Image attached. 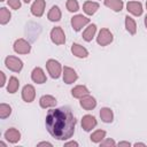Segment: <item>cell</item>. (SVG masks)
<instances>
[{
	"label": "cell",
	"instance_id": "1",
	"mask_svg": "<svg viewBox=\"0 0 147 147\" xmlns=\"http://www.w3.org/2000/svg\"><path fill=\"white\" fill-rule=\"evenodd\" d=\"M49 134L57 140H67L72 137L76 126V118L70 108L61 107L48 110L45 119Z\"/></svg>",
	"mask_w": 147,
	"mask_h": 147
},
{
	"label": "cell",
	"instance_id": "2",
	"mask_svg": "<svg viewBox=\"0 0 147 147\" xmlns=\"http://www.w3.org/2000/svg\"><path fill=\"white\" fill-rule=\"evenodd\" d=\"M46 68H47V71L48 74L51 75L52 78H59L61 76V72H62V67L60 64V62H57L56 60H48L46 62Z\"/></svg>",
	"mask_w": 147,
	"mask_h": 147
},
{
	"label": "cell",
	"instance_id": "3",
	"mask_svg": "<svg viewBox=\"0 0 147 147\" xmlns=\"http://www.w3.org/2000/svg\"><path fill=\"white\" fill-rule=\"evenodd\" d=\"M5 64L9 70L14 72H20L23 68V62L16 56H7L5 60Z\"/></svg>",
	"mask_w": 147,
	"mask_h": 147
},
{
	"label": "cell",
	"instance_id": "4",
	"mask_svg": "<svg viewBox=\"0 0 147 147\" xmlns=\"http://www.w3.org/2000/svg\"><path fill=\"white\" fill-rule=\"evenodd\" d=\"M113 38H114L113 33L108 29L105 28V29H101L99 31V34L96 37V41L100 46H107L113 41Z\"/></svg>",
	"mask_w": 147,
	"mask_h": 147
},
{
	"label": "cell",
	"instance_id": "5",
	"mask_svg": "<svg viewBox=\"0 0 147 147\" xmlns=\"http://www.w3.org/2000/svg\"><path fill=\"white\" fill-rule=\"evenodd\" d=\"M51 39L55 45H63L65 42V36L60 26H55L51 31Z\"/></svg>",
	"mask_w": 147,
	"mask_h": 147
},
{
	"label": "cell",
	"instance_id": "6",
	"mask_svg": "<svg viewBox=\"0 0 147 147\" xmlns=\"http://www.w3.org/2000/svg\"><path fill=\"white\" fill-rule=\"evenodd\" d=\"M14 51L17 54H28L31 51V46L25 39L21 38V39H17L14 42Z\"/></svg>",
	"mask_w": 147,
	"mask_h": 147
},
{
	"label": "cell",
	"instance_id": "7",
	"mask_svg": "<svg viewBox=\"0 0 147 147\" xmlns=\"http://www.w3.org/2000/svg\"><path fill=\"white\" fill-rule=\"evenodd\" d=\"M88 23H90V18H87L86 16H83V15H76L71 18V25L75 31L82 30V28H84Z\"/></svg>",
	"mask_w": 147,
	"mask_h": 147
},
{
	"label": "cell",
	"instance_id": "8",
	"mask_svg": "<svg viewBox=\"0 0 147 147\" xmlns=\"http://www.w3.org/2000/svg\"><path fill=\"white\" fill-rule=\"evenodd\" d=\"M45 6H46L45 0H34V2L31 6L32 15L36 17H41L44 11H45Z\"/></svg>",
	"mask_w": 147,
	"mask_h": 147
},
{
	"label": "cell",
	"instance_id": "9",
	"mask_svg": "<svg viewBox=\"0 0 147 147\" xmlns=\"http://www.w3.org/2000/svg\"><path fill=\"white\" fill-rule=\"evenodd\" d=\"M78 76H77V72L70 68V67H64L63 68V82L65 84H72L77 80Z\"/></svg>",
	"mask_w": 147,
	"mask_h": 147
},
{
	"label": "cell",
	"instance_id": "10",
	"mask_svg": "<svg viewBox=\"0 0 147 147\" xmlns=\"http://www.w3.org/2000/svg\"><path fill=\"white\" fill-rule=\"evenodd\" d=\"M36 98V90L32 85L28 84L23 87L22 90V99L25 101V102H32Z\"/></svg>",
	"mask_w": 147,
	"mask_h": 147
},
{
	"label": "cell",
	"instance_id": "11",
	"mask_svg": "<svg viewBox=\"0 0 147 147\" xmlns=\"http://www.w3.org/2000/svg\"><path fill=\"white\" fill-rule=\"evenodd\" d=\"M95 126H96V119H95L94 116H92V115H85V116H83V118H82V127L86 132L91 131Z\"/></svg>",
	"mask_w": 147,
	"mask_h": 147
},
{
	"label": "cell",
	"instance_id": "12",
	"mask_svg": "<svg viewBox=\"0 0 147 147\" xmlns=\"http://www.w3.org/2000/svg\"><path fill=\"white\" fill-rule=\"evenodd\" d=\"M31 78H32V80L34 82V83H37V84H44L45 82H46V75H45V72H44V70L41 69V68H39V67H37V68H34L33 70H32V74H31Z\"/></svg>",
	"mask_w": 147,
	"mask_h": 147
},
{
	"label": "cell",
	"instance_id": "13",
	"mask_svg": "<svg viewBox=\"0 0 147 147\" xmlns=\"http://www.w3.org/2000/svg\"><path fill=\"white\" fill-rule=\"evenodd\" d=\"M5 138L7 139V141H9L11 144H16L21 139V133L17 129L10 127L5 132Z\"/></svg>",
	"mask_w": 147,
	"mask_h": 147
},
{
	"label": "cell",
	"instance_id": "14",
	"mask_svg": "<svg viewBox=\"0 0 147 147\" xmlns=\"http://www.w3.org/2000/svg\"><path fill=\"white\" fill-rule=\"evenodd\" d=\"M126 8H127V11L134 16H140L142 14V6L138 1H129L126 5Z\"/></svg>",
	"mask_w": 147,
	"mask_h": 147
},
{
	"label": "cell",
	"instance_id": "15",
	"mask_svg": "<svg viewBox=\"0 0 147 147\" xmlns=\"http://www.w3.org/2000/svg\"><path fill=\"white\" fill-rule=\"evenodd\" d=\"M80 106L84 109H86V110H91V109H94L95 108L96 101H95V99L93 96H91L90 94H87V95H85V96H83L80 99Z\"/></svg>",
	"mask_w": 147,
	"mask_h": 147
},
{
	"label": "cell",
	"instance_id": "16",
	"mask_svg": "<svg viewBox=\"0 0 147 147\" xmlns=\"http://www.w3.org/2000/svg\"><path fill=\"white\" fill-rule=\"evenodd\" d=\"M71 53L75 56L79 57V59H85L88 55L87 49L85 47H83L82 45H79V44H72V46H71Z\"/></svg>",
	"mask_w": 147,
	"mask_h": 147
},
{
	"label": "cell",
	"instance_id": "17",
	"mask_svg": "<svg viewBox=\"0 0 147 147\" xmlns=\"http://www.w3.org/2000/svg\"><path fill=\"white\" fill-rule=\"evenodd\" d=\"M39 105H40L41 108L54 107V106L56 105V99H55L53 95L46 94V95H42V96L39 99Z\"/></svg>",
	"mask_w": 147,
	"mask_h": 147
},
{
	"label": "cell",
	"instance_id": "18",
	"mask_svg": "<svg viewBox=\"0 0 147 147\" xmlns=\"http://www.w3.org/2000/svg\"><path fill=\"white\" fill-rule=\"evenodd\" d=\"M71 94H72V96L76 98V99H82L83 96H85V95L88 94V90H87V87L84 86V85H77V86H75V87L71 90Z\"/></svg>",
	"mask_w": 147,
	"mask_h": 147
},
{
	"label": "cell",
	"instance_id": "19",
	"mask_svg": "<svg viewBox=\"0 0 147 147\" xmlns=\"http://www.w3.org/2000/svg\"><path fill=\"white\" fill-rule=\"evenodd\" d=\"M100 117H101L102 122H105V123H111L113 119H114L113 110L110 108H107V107L101 108L100 109Z\"/></svg>",
	"mask_w": 147,
	"mask_h": 147
},
{
	"label": "cell",
	"instance_id": "20",
	"mask_svg": "<svg viewBox=\"0 0 147 147\" xmlns=\"http://www.w3.org/2000/svg\"><path fill=\"white\" fill-rule=\"evenodd\" d=\"M95 32H96V25H95V24H90V25L85 29V31L83 32V39H84L85 41H87V42L92 41V39H93Z\"/></svg>",
	"mask_w": 147,
	"mask_h": 147
},
{
	"label": "cell",
	"instance_id": "21",
	"mask_svg": "<svg viewBox=\"0 0 147 147\" xmlns=\"http://www.w3.org/2000/svg\"><path fill=\"white\" fill-rule=\"evenodd\" d=\"M98 9H99V3L94 1H86L83 5V10L87 15H93Z\"/></svg>",
	"mask_w": 147,
	"mask_h": 147
},
{
	"label": "cell",
	"instance_id": "22",
	"mask_svg": "<svg viewBox=\"0 0 147 147\" xmlns=\"http://www.w3.org/2000/svg\"><path fill=\"white\" fill-rule=\"evenodd\" d=\"M105 6L113 9L114 11H121L123 9L122 0H105Z\"/></svg>",
	"mask_w": 147,
	"mask_h": 147
},
{
	"label": "cell",
	"instance_id": "23",
	"mask_svg": "<svg viewBox=\"0 0 147 147\" xmlns=\"http://www.w3.org/2000/svg\"><path fill=\"white\" fill-rule=\"evenodd\" d=\"M61 15H62V14H61L60 8H59L57 6H53V7L51 8V10L48 11L47 17H48V20L52 21V22H57V21L61 20Z\"/></svg>",
	"mask_w": 147,
	"mask_h": 147
},
{
	"label": "cell",
	"instance_id": "24",
	"mask_svg": "<svg viewBox=\"0 0 147 147\" xmlns=\"http://www.w3.org/2000/svg\"><path fill=\"white\" fill-rule=\"evenodd\" d=\"M125 29L129 33L131 34H136L137 32V24H136V21L131 17V16H125Z\"/></svg>",
	"mask_w": 147,
	"mask_h": 147
},
{
	"label": "cell",
	"instance_id": "25",
	"mask_svg": "<svg viewBox=\"0 0 147 147\" xmlns=\"http://www.w3.org/2000/svg\"><path fill=\"white\" fill-rule=\"evenodd\" d=\"M18 87H20V82H18V79L16 78V77H10L9 78V83H8V85H7V91L9 92V93H15L17 90H18Z\"/></svg>",
	"mask_w": 147,
	"mask_h": 147
},
{
	"label": "cell",
	"instance_id": "26",
	"mask_svg": "<svg viewBox=\"0 0 147 147\" xmlns=\"http://www.w3.org/2000/svg\"><path fill=\"white\" fill-rule=\"evenodd\" d=\"M105 137H106V131H103V130H96V131H94L91 134L90 138H91V141L92 142L99 144V142H101L105 139Z\"/></svg>",
	"mask_w": 147,
	"mask_h": 147
},
{
	"label": "cell",
	"instance_id": "27",
	"mask_svg": "<svg viewBox=\"0 0 147 147\" xmlns=\"http://www.w3.org/2000/svg\"><path fill=\"white\" fill-rule=\"evenodd\" d=\"M10 17H11L10 11H9L6 7H1V8H0V23H1L2 25L7 24V23L9 22V20H10Z\"/></svg>",
	"mask_w": 147,
	"mask_h": 147
},
{
	"label": "cell",
	"instance_id": "28",
	"mask_svg": "<svg viewBox=\"0 0 147 147\" xmlns=\"http://www.w3.org/2000/svg\"><path fill=\"white\" fill-rule=\"evenodd\" d=\"M11 114V107L7 103H1L0 105V118L5 119Z\"/></svg>",
	"mask_w": 147,
	"mask_h": 147
},
{
	"label": "cell",
	"instance_id": "29",
	"mask_svg": "<svg viewBox=\"0 0 147 147\" xmlns=\"http://www.w3.org/2000/svg\"><path fill=\"white\" fill-rule=\"evenodd\" d=\"M67 9L71 13L77 11L79 9V5H78L77 0H68L67 1Z\"/></svg>",
	"mask_w": 147,
	"mask_h": 147
},
{
	"label": "cell",
	"instance_id": "30",
	"mask_svg": "<svg viewBox=\"0 0 147 147\" xmlns=\"http://www.w3.org/2000/svg\"><path fill=\"white\" fill-rule=\"evenodd\" d=\"M8 6L13 9H18L21 7V1L20 0H8Z\"/></svg>",
	"mask_w": 147,
	"mask_h": 147
},
{
	"label": "cell",
	"instance_id": "31",
	"mask_svg": "<svg viewBox=\"0 0 147 147\" xmlns=\"http://www.w3.org/2000/svg\"><path fill=\"white\" fill-rule=\"evenodd\" d=\"M100 145H101V146H105V147H106V146H115V145H116V142H115L113 139L107 138L106 140H102V141L100 142Z\"/></svg>",
	"mask_w": 147,
	"mask_h": 147
},
{
	"label": "cell",
	"instance_id": "32",
	"mask_svg": "<svg viewBox=\"0 0 147 147\" xmlns=\"http://www.w3.org/2000/svg\"><path fill=\"white\" fill-rule=\"evenodd\" d=\"M0 76H1V83H0V86L2 87V86H5V84H6V76H5V72L1 71V72H0Z\"/></svg>",
	"mask_w": 147,
	"mask_h": 147
},
{
	"label": "cell",
	"instance_id": "33",
	"mask_svg": "<svg viewBox=\"0 0 147 147\" xmlns=\"http://www.w3.org/2000/svg\"><path fill=\"white\" fill-rule=\"evenodd\" d=\"M69 146H74V147H78V142L76 141H69L64 144V147H69Z\"/></svg>",
	"mask_w": 147,
	"mask_h": 147
},
{
	"label": "cell",
	"instance_id": "34",
	"mask_svg": "<svg viewBox=\"0 0 147 147\" xmlns=\"http://www.w3.org/2000/svg\"><path fill=\"white\" fill-rule=\"evenodd\" d=\"M37 146H38V147H41V146H48V147H52L53 145H52L51 142H47V141H42V142H39Z\"/></svg>",
	"mask_w": 147,
	"mask_h": 147
},
{
	"label": "cell",
	"instance_id": "35",
	"mask_svg": "<svg viewBox=\"0 0 147 147\" xmlns=\"http://www.w3.org/2000/svg\"><path fill=\"white\" fill-rule=\"evenodd\" d=\"M131 144L129 141H119L118 142V146H130Z\"/></svg>",
	"mask_w": 147,
	"mask_h": 147
},
{
	"label": "cell",
	"instance_id": "36",
	"mask_svg": "<svg viewBox=\"0 0 147 147\" xmlns=\"http://www.w3.org/2000/svg\"><path fill=\"white\" fill-rule=\"evenodd\" d=\"M134 146H145V144L144 142H136Z\"/></svg>",
	"mask_w": 147,
	"mask_h": 147
},
{
	"label": "cell",
	"instance_id": "37",
	"mask_svg": "<svg viewBox=\"0 0 147 147\" xmlns=\"http://www.w3.org/2000/svg\"><path fill=\"white\" fill-rule=\"evenodd\" d=\"M145 25H146V28H147V16L145 17Z\"/></svg>",
	"mask_w": 147,
	"mask_h": 147
},
{
	"label": "cell",
	"instance_id": "38",
	"mask_svg": "<svg viewBox=\"0 0 147 147\" xmlns=\"http://www.w3.org/2000/svg\"><path fill=\"white\" fill-rule=\"evenodd\" d=\"M23 1H24V2H25V3H29V2H30V1H31V0H23Z\"/></svg>",
	"mask_w": 147,
	"mask_h": 147
},
{
	"label": "cell",
	"instance_id": "39",
	"mask_svg": "<svg viewBox=\"0 0 147 147\" xmlns=\"http://www.w3.org/2000/svg\"><path fill=\"white\" fill-rule=\"evenodd\" d=\"M146 8H147V1H146Z\"/></svg>",
	"mask_w": 147,
	"mask_h": 147
},
{
	"label": "cell",
	"instance_id": "40",
	"mask_svg": "<svg viewBox=\"0 0 147 147\" xmlns=\"http://www.w3.org/2000/svg\"><path fill=\"white\" fill-rule=\"evenodd\" d=\"M0 1H5V0H0Z\"/></svg>",
	"mask_w": 147,
	"mask_h": 147
}]
</instances>
